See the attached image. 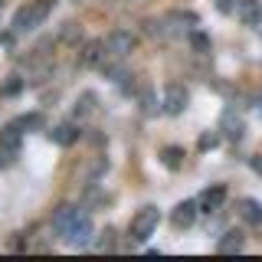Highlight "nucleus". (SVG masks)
Wrapping results in <instances>:
<instances>
[{
  "label": "nucleus",
  "instance_id": "1",
  "mask_svg": "<svg viewBox=\"0 0 262 262\" xmlns=\"http://www.w3.org/2000/svg\"><path fill=\"white\" fill-rule=\"evenodd\" d=\"M49 10H53V0H36V4H30V7H20V10L13 13V33H30V30H36L39 23L46 20Z\"/></svg>",
  "mask_w": 262,
  "mask_h": 262
},
{
  "label": "nucleus",
  "instance_id": "2",
  "mask_svg": "<svg viewBox=\"0 0 262 262\" xmlns=\"http://www.w3.org/2000/svg\"><path fill=\"white\" fill-rule=\"evenodd\" d=\"M158 223H161V210L158 207H151V203H147V207H141L135 213V220H131V239L135 243H144L147 236L154 233V229H158Z\"/></svg>",
  "mask_w": 262,
  "mask_h": 262
},
{
  "label": "nucleus",
  "instance_id": "3",
  "mask_svg": "<svg viewBox=\"0 0 262 262\" xmlns=\"http://www.w3.org/2000/svg\"><path fill=\"white\" fill-rule=\"evenodd\" d=\"M92 233H95V229H92V220H89L85 213H79L76 223H72V226L62 233V239L69 243V246H76V249H85V246L92 243Z\"/></svg>",
  "mask_w": 262,
  "mask_h": 262
},
{
  "label": "nucleus",
  "instance_id": "4",
  "mask_svg": "<svg viewBox=\"0 0 262 262\" xmlns=\"http://www.w3.org/2000/svg\"><path fill=\"white\" fill-rule=\"evenodd\" d=\"M135 46H138V36H135V33H128V30H115V33L105 36V49H108V56H115V59L135 53Z\"/></svg>",
  "mask_w": 262,
  "mask_h": 262
},
{
  "label": "nucleus",
  "instance_id": "5",
  "mask_svg": "<svg viewBox=\"0 0 262 262\" xmlns=\"http://www.w3.org/2000/svg\"><path fill=\"white\" fill-rule=\"evenodd\" d=\"M187 102H190V92H187L180 82H170L167 89H164V102H161V108L167 112V115H180L187 108Z\"/></svg>",
  "mask_w": 262,
  "mask_h": 262
},
{
  "label": "nucleus",
  "instance_id": "6",
  "mask_svg": "<svg viewBox=\"0 0 262 262\" xmlns=\"http://www.w3.org/2000/svg\"><path fill=\"white\" fill-rule=\"evenodd\" d=\"M196 213H200V203H196V200H184V203L174 207V213H170V223H174L177 229H190L193 220H196Z\"/></svg>",
  "mask_w": 262,
  "mask_h": 262
},
{
  "label": "nucleus",
  "instance_id": "7",
  "mask_svg": "<svg viewBox=\"0 0 262 262\" xmlns=\"http://www.w3.org/2000/svg\"><path fill=\"white\" fill-rule=\"evenodd\" d=\"M196 203H200V210H203V213H213V210H220V207L226 203V187H220V184H216V187H210V190H203Z\"/></svg>",
  "mask_w": 262,
  "mask_h": 262
},
{
  "label": "nucleus",
  "instance_id": "8",
  "mask_svg": "<svg viewBox=\"0 0 262 262\" xmlns=\"http://www.w3.org/2000/svg\"><path fill=\"white\" fill-rule=\"evenodd\" d=\"M49 138H53V144L69 147V144H76V141H79V128L72 125V121H62V125H56L53 131H49Z\"/></svg>",
  "mask_w": 262,
  "mask_h": 262
},
{
  "label": "nucleus",
  "instance_id": "9",
  "mask_svg": "<svg viewBox=\"0 0 262 262\" xmlns=\"http://www.w3.org/2000/svg\"><path fill=\"white\" fill-rule=\"evenodd\" d=\"M76 216H79V210L76 207H69V203H62V207H56V213H53V229L56 233H66L72 223H76Z\"/></svg>",
  "mask_w": 262,
  "mask_h": 262
},
{
  "label": "nucleus",
  "instance_id": "10",
  "mask_svg": "<svg viewBox=\"0 0 262 262\" xmlns=\"http://www.w3.org/2000/svg\"><path fill=\"white\" fill-rule=\"evenodd\" d=\"M236 13H239V20L246 23V27H252V23L262 20V4H259V0H239Z\"/></svg>",
  "mask_w": 262,
  "mask_h": 262
},
{
  "label": "nucleus",
  "instance_id": "11",
  "mask_svg": "<svg viewBox=\"0 0 262 262\" xmlns=\"http://www.w3.org/2000/svg\"><path fill=\"white\" fill-rule=\"evenodd\" d=\"M243 246H246V236L239 233V229H226V233L220 236L216 249L220 252H243Z\"/></svg>",
  "mask_w": 262,
  "mask_h": 262
},
{
  "label": "nucleus",
  "instance_id": "12",
  "mask_svg": "<svg viewBox=\"0 0 262 262\" xmlns=\"http://www.w3.org/2000/svg\"><path fill=\"white\" fill-rule=\"evenodd\" d=\"M105 53H108L105 43L95 39V43H89L85 49H82V62H85V66H105Z\"/></svg>",
  "mask_w": 262,
  "mask_h": 262
},
{
  "label": "nucleus",
  "instance_id": "13",
  "mask_svg": "<svg viewBox=\"0 0 262 262\" xmlns=\"http://www.w3.org/2000/svg\"><path fill=\"white\" fill-rule=\"evenodd\" d=\"M20 138H23V128L13 121V125H7L0 131V147H4V151H16V147H20Z\"/></svg>",
  "mask_w": 262,
  "mask_h": 262
},
{
  "label": "nucleus",
  "instance_id": "14",
  "mask_svg": "<svg viewBox=\"0 0 262 262\" xmlns=\"http://www.w3.org/2000/svg\"><path fill=\"white\" fill-rule=\"evenodd\" d=\"M236 213H239V220H246V223H259L262 220V207L256 200H249V196L236 203Z\"/></svg>",
  "mask_w": 262,
  "mask_h": 262
},
{
  "label": "nucleus",
  "instance_id": "15",
  "mask_svg": "<svg viewBox=\"0 0 262 262\" xmlns=\"http://www.w3.org/2000/svg\"><path fill=\"white\" fill-rule=\"evenodd\" d=\"M223 135L233 138V141H239V138H243V118L236 112H223Z\"/></svg>",
  "mask_w": 262,
  "mask_h": 262
},
{
  "label": "nucleus",
  "instance_id": "16",
  "mask_svg": "<svg viewBox=\"0 0 262 262\" xmlns=\"http://www.w3.org/2000/svg\"><path fill=\"white\" fill-rule=\"evenodd\" d=\"M161 161H164V167H170V170H177L180 164H184V147H164L161 151Z\"/></svg>",
  "mask_w": 262,
  "mask_h": 262
},
{
  "label": "nucleus",
  "instance_id": "17",
  "mask_svg": "<svg viewBox=\"0 0 262 262\" xmlns=\"http://www.w3.org/2000/svg\"><path fill=\"white\" fill-rule=\"evenodd\" d=\"M95 105H98V98H95L92 92H85V95H82L79 102H76V118H85V115H92V112H95Z\"/></svg>",
  "mask_w": 262,
  "mask_h": 262
},
{
  "label": "nucleus",
  "instance_id": "18",
  "mask_svg": "<svg viewBox=\"0 0 262 262\" xmlns=\"http://www.w3.org/2000/svg\"><path fill=\"white\" fill-rule=\"evenodd\" d=\"M59 39H62V43H79V39H82V27H79V23H62Z\"/></svg>",
  "mask_w": 262,
  "mask_h": 262
},
{
  "label": "nucleus",
  "instance_id": "19",
  "mask_svg": "<svg viewBox=\"0 0 262 262\" xmlns=\"http://www.w3.org/2000/svg\"><path fill=\"white\" fill-rule=\"evenodd\" d=\"M16 125L23 131H39L43 128V115H23V118H16Z\"/></svg>",
  "mask_w": 262,
  "mask_h": 262
},
{
  "label": "nucleus",
  "instance_id": "20",
  "mask_svg": "<svg viewBox=\"0 0 262 262\" xmlns=\"http://www.w3.org/2000/svg\"><path fill=\"white\" fill-rule=\"evenodd\" d=\"M23 92V79L20 76H10L4 82V89H0V95H20Z\"/></svg>",
  "mask_w": 262,
  "mask_h": 262
},
{
  "label": "nucleus",
  "instance_id": "21",
  "mask_svg": "<svg viewBox=\"0 0 262 262\" xmlns=\"http://www.w3.org/2000/svg\"><path fill=\"white\" fill-rule=\"evenodd\" d=\"M190 46L196 49V53H207V49H210V39H207V33H190Z\"/></svg>",
  "mask_w": 262,
  "mask_h": 262
},
{
  "label": "nucleus",
  "instance_id": "22",
  "mask_svg": "<svg viewBox=\"0 0 262 262\" xmlns=\"http://www.w3.org/2000/svg\"><path fill=\"white\" fill-rule=\"evenodd\" d=\"M141 108H144V115H154V112H158V98H154L151 89H147V92L141 95Z\"/></svg>",
  "mask_w": 262,
  "mask_h": 262
},
{
  "label": "nucleus",
  "instance_id": "23",
  "mask_svg": "<svg viewBox=\"0 0 262 262\" xmlns=\"http://www.w3.org/2000/svg\"><path fill=\"white\" fill-rule=\"evenodd\" d=\"M236 7H239V0H216L220 13H236Z\"/></svg>",
  "mask_w": 262,
  "mask_h": 262
},
{
  "label": "nucleus",
  "instance_id": "24",
  "mask_svg": "<svg viewBox=\"0 0 262 262\" xmlns=\"http://www.w3.org/2000/svg\"><path fill=\"white\" fill-rule=\"evenodd\" d=\"M98 246H102V249H112V246H115V229H105L102 239H98Z\"/></svg>",
  "mask_w": 262,
  "mask_h": 262
},
{
  "label": "nucleus",
  "instance_id": "25",
  "mask_svg": "<svg viewBox=\"0 0 262 262\" xmlns=\"http://www.w3.org/2000/svg\"><path fill=\"white\" fill-rule=\"evenodd\" d=\"M210 147H216V135H203L200 138V151H210Z\"/></svg>",
  "mask_w": 262,
  "mask_h": 262
},
{
  "label": "nucleus",
  "instance_id": "26",
  "mask_svg": "<svg viewBox=\"0 0 262 262\" xmlns=\"http://www.w3.org/2000/svg\"><path fill=\"white\" fill-rule=\"evenodd\" d=\"M13 154H16V151H4V147H0V170H4L7 164L13 161Z\"/></svg>",
  "mask_w": 262,
  "mask_h": 262
},
{
  "label": "nucleus",
  "instance_id": "27",
  "mask_svg": "<svg viewBox=\"0 0 262 262\" xmlns=\"http://www.w3.org/2000/svg\"><path fill=\"white\" fill-rule=\"evenodd\" d=\"M249 164H252V170H256V174H262V154H256V158H249Z\"/></svg>",
  "mask_w": 262,
  "mask_h": 262
},
{
  "label": "nucleus",
  "instance_id": "28",
  "mask_svg": "<svg viewBox=\"0 0 262 262\" xmlns=\"http://www.w3.org/2000/svg\"><path fill=\"white\" fill-rule=\"evenodd\" d=\"M128 4H147V0H128Z\"/></svg>",
  "mask_w": 262,
  "mask_h": 262
}]
</instances>
